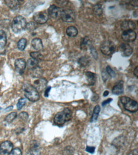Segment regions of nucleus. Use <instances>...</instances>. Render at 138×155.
Masks as SVG:
<instances>
[{
  "label": "nucleus",
  "instance_id": "14",
  "mask_svg": "<svg viewBox=\"0 0 138 155\" xmlns=\"http://www.w3.org/2000/svg\"><path fill=\"white\" fill-rule=\"evenodd\" d=\"M121 28L123 31H134L136 29V24L132 20H125L121 24Z\"/></svg>",
  "mask_w": 138,
  "mask_h": 155
},
{
  "label": "nucleus",
  "instance_id": "22",
  "mask_svg": "<svg viewBox=\"0 0 138 155\" xmlns=\"http://www.w3.org/2000/svg\"><path fill=\"white\" fill-rule=\"evenodd\" d=\"M89 63H90V58L87 56L82 57L78 60V63L82 67H85V66L88 65Z\"/></svg>",
  "mask_w": 138,
  "mask_h": 155
},
{
  "label": "nucleus",
  "instance_id": "39",
  "mask_svg": "<svg viewBox=\"0 0 138 155\" xmlns=\"http://www.w3.org/2000/svg\"><path fill=\"white\" fill-rule=\"evenodd\" d=\"M137 71H138V67H137V66H136L135 69H134V75L136 76V78L138 77V72Z\"/></svg>",
  "mask_w": 138,
  "mask_h": 155
},
{
  "label": "nucleus",
  "instance_id": "8",
  "mask_svg": "<svg viewBox=\"0 0 138 155\" xmlns=\"http://www.w3.org/2000/svg\"><path fill=\"white\" fill-rule=\"evenodd\" d=\"M13 144L10 141H4L0 145V154L1 155H8L13 150Z\"/></svg>",
  "mask_w": 138,
  "mask_h": 155
},
{
  "label": "nucleus",
  "instance_id": "21",
  "mask_svg": "<svg viewBox=\"0 0 138 155\" xmlns=\"http://www.w3.org/2000/svg\"><path fill=\"white\" fill-rule=\"evenodd\" d=\"M100 111H101L100 106L97 105L96 107L94 108V109H93V112L92 116V118H91V122H96L97 120L98 116H99V114L100 113Z\"/></svg>",
  "mask_w": 138,
  "mask_h": 155
},
{
  "label": "nucleus",
  "instance_id": "2",
  "mask_svg": "<svg viewBox=\"0 0 138 155\" xmlns=\"http://www.w3.org/2000/svg\"><path fill=\"white\" fill-rule=\"evenodd\" d=\"M27 22L24 17L20 15L16 16L12 23V29L15 33H20L26 28Z\"/></svg>",
  "mask_w": 138,
  "mask_h": 155
},
{
  "label": "nucleus",
  "instance_id": "18",
  "mask_svg": "<svg viewBox=\"0 0 138 155\" xmlns=\"http://www.w3.org/2000/svg\"><path fill=\"white\" fill-rule=\"evenodd\" d=\"M112 92L113 94L120 95L123 92V82L118 83L117 85H115L112 88Z\"/></svg>",
  "mask_w": 138,
  "mask_h": 155
},
{
  "label": "nucleus",
  "instance_id": "12",
  "mask_svg": "<svg viewBox=\"0 0 138 155\" xmlns=\"http://www.w3.org/2000/svg\"><path fill=\"white\" fill-rule=\"evenodd\" d=\"M120 51L123 57L130 56L133 52V49L130 45L127 43H122L120 46Z\"/></svg>",
  "mask_w": 138,
  "mask_h": 155
},
{
  "label": "nucleus",
  "instance_id": "23",
  "mask_svg": "<svg viewBox=\"0 0 138 155\" xmlns=\"http://www.w3.org/2000/svg\"><path fill=\"white\" fill-rule=\"evenodd\" d=\"M38 63H39V62L38 60H35L33 58H31V59H29L28 60V63H27V65H28V67L29 68V69H33L35 68L38 67Z\"/></svg>",
  "mask_w": 138,
  "mask_h": 155
},
{
  "label": "nucleus",
  "instance_id": "19",
  "mask_svg": "<svg viewBox=\"0 0 138 155\" xmlns=\"http://www.w3.org/2000/svg\"><path fill=\"white\" fill-rule=\"evenodd\" d=\"M7 41L6 33L3 30H0V49L6 46Z\"/></svg>",
  "mask_w": 138,
  "mask_h": 155
},
{
  "label": "nucleus",
  "instance_id": "27",
  "mask_svg": "<svg viewBox=\"0 0 138 155\" xmlns=\"http://www.w3.org/2000/svg\"><path fill=\"white\" fill-rule=\"evenodd\" d=\"M27 155H40V150L38 149V146H34L29 151Z\"/></svg>",
  "mask_w": 138,
  "mask_h": 155
},
{
  "label": "nucleus",
  "instance_id": "16",
  "mask_svg": "<svg viewBox=\"0 0 138 155\" xmlns=\"http://www.w3.org/2000/svg\"><path fill=\"white\" fill-rule=\"evenodd\" d=\"M31 45L33 47L34 49L37 51H40L43 48V45L42 43V41L39 38H34L32 41H31Z\"/></svg>",
  "mask_w": 138,
  "mask_h": 155
},
{
  "label": "nucleus",
  "instance_id": "20",
  "mask_svg": "<svg viewBox=\"0 0 138 155\" xmlns=\"http://www.w3.org/2000/svg\"><path fill=\"white\" fill-rule=\"evenodd\" d=\"M78 30L74 26H69L66 29V33L69 37H75L78 35Z\"/></svg>",
  "mask_w": 138,
  "mask_h": 155
},
{
  "label": "nucleus",
  "instance_id": "32",
  "mask_svg": "<svg viewBox=\"0 0 138 155\" xmlns=\"http://www.w3.org/2000/svg\"><path fill=\"white\" fill-rule=\"evenodd\" d=\"M9 155H22V151L19 148L13 149Z\"/></svg>",
  "mask_w": 138,
  "mask_h": 155
},
{
  "label": "nucleus",
  "instance_id": "9",
  "mask_svg": "<svg viewBox=\"0 0 138 155\" xmlns=\"http://www.w3.org/2000/svg\"><path fill=\"white\" fill-rule=\"evenodd\" d=\"M47 85V81L45 78H38L33 82L32 86L38 91H42L46 88Z\"/></svg>",
  "mask_w": 138,
  "mask_h": 155
},
{
  "label": "nucleus",
  "instance_id": "34",
  "mask_svg": "<svg viewBox=\"0 0 138 155\" xmlns=\"http://www.w3.org/2000/svg\"><path fill=\"white\" fill-rule=\"evenodd\" d=\"M34 24L33 23H29L28 24H27L26 25V28L28 29L29 31H33L34 29Z\"/></svg>",
  "mask_w": 138,
  "mask_h": 155
},
{
  "label": "nucleus",
  "instance_id": "30",
  "mask_svg": "<svg viewBox=\"0 0 138 155\" xmlns=\"http://www.w3.org/2000/svg\"><path fill=\"white\" fill-rule=\"evenodd\" d=\"M26 103V100L24 98H21L19 99V100L18 101V103L17 104V109L20 110L22 108V107L25 105Z\"/></svg>",
  "mask_w": 138,
  "mask_h": 155
},
{
  "label": "nucleus",
  "instance_id": "29",
  "mask_svg": "<svg viewBox=\"0 0 138 155\" xmlns=\"http://www.w3.org/2000/svg\"><path fill=\"white\" fill-rule=\"evenodd\" d=\"M93 14H95V15L100 16L102 13L101 5H98V4L97 5H96L93 8Z\"/></svg>",
  "mask_w": 138,
  "mask_h": 155
},
{
  "label": "nucleus",
  "instance_id": "5",
  "mask_svg": "<svg viewBox=\"0 0 138 155\" xmlns=\"http://www.w3.org/2000/svg\"><path fill=\"white\" fill-rule=\"evenodd\" d=\"M100 50L104 55H110L115 52V45L112 41L110 40H105L102 42L100 46Z\"/></svg>",
  "mask_w": 138,
  "mask_h": 155
},
{
  "label": "nucleus",
  "instance_id": "13",
  "mask_svg": "<svg viewBox=\"0 0 138 155\" xmlns=\"http://www.w3.org/2000/svg\"><path fill=\"white\" fill-rule=\"evenodd\" d=\"M26 67V63L24 59H18L15 61V68L17 71L20 73L22 74L25 70Z\"/></svg>",
  "mask_w": 138,
  "mask_h": 155
},
{
  "label": "nucleus",
  "instance_id": "38",
  "mask_svg": "<svg viewBox=\"0 0 138 155\" xmlns=\"http://www.w3.org/2000/svg\"><path fill=\"white\" fill-rule=\"evenodd\" d=\"M111 101H112V99H107V100H106L105 101H104V102H103V103H102V106H105V105H106L107 104H108V103H110Z\"/></svg>",
  "mask_w": 138,
  "mask_h": 155
},
{
  "label": "nucleus",
  "instance_id": "25",
  "mask_svg": "<svg viewBox=\"0 0 138 155\" xmlns=\"http://www.w3.org/2000/svg\"><path fill=\"white\" fill-rule=\"evenodd\" d=\"M30 55L31 57V58H33L35 60H38V62L42 60L43 59V56L42 55L39 53L38 52H32L30 53Z\"/></svg>",
  "mask_w": 138,
  "mask_h": 155
},
{
  "label": "nucleus",
  "instance_id": "40",
  "mask_svg": "<svg viewBox=\"0 0 138 155\" xmlns=\"http://www.w3.org/2000/svg\"><path fill=\"white\" fill-rule=\"evenodd\" d=\"M108 94H109V92L106 90V91H105V92H104V95H104V97H106V96H107V95H108Z\"/></svg>",
  "mask_w": 138,
  "mask_h": 155
},
{
  "label": "nucleus",
  "instance_id": "4",
  "mask_svg": "<svg viewBox=\"0 0 138 155\" xmlns=\"http://www.w3.org/2000/svg\"><path fill=\"white\" fill-rule=\"evenodd\" d=\"M120 101L123 104L124 108L129 112L135 113L137 111L138 104L136 101L134 100L127 97H121Z\"/></svg>",
  "mask_w": 138,
  "mask_h": 155
},
{
  "label": "nucleus",
  "instance_id": "6",
  "mask_svg": "<svg viewBox=\"0 0 138 155\" xmlns=\"http://www.w3.org/2000/svg\"><path fill=\"white\" fill-rule=\"evenodd\" d=\"M60 17L61 19L66 23H72L75 20V13L71 9H64L61 11Z\"/></svg>",
  "mask_w": 138,
  "mask_h": 155
},
{
  "label": "nucleus",
  "instance_id": "36",
  "mask_svg": "<svg viewBox=\"0 0 138 155\" xmlns=\"http://www.w3.org/2000/svg\"><path fill=\"white\" fill-rule=\"evenodd\" d=\"M51 89V87H48V88H47V89L45 90V96L46 97H47L48 96V94H49V92L50 91Z\"/></svg>",
  "mask_w": 138,
  "mask_h": 155
},
{
  "label": "nucleus",
  "instance_id": "7",
  "mask_svg": "<svg viewBox=\"0 0 138 155\" xmlns=\"http://www.w3.org/2000/svg\"><path fill=\"white\" fill-rule=\"evenodd\" d=\"M48 19V15L45 12H38L33 15V20L35 23L39 24L46 23Z\"/></svg>",
  "mask_w": 138,
  "mask_h": 155
},
{
  "label": "nucleus",
  "instance_id": "37",
  "mask_svg": "<svg viewBox=\"0 0 138 155\" xmlns=\"http://www.w3.org/2000/svg\"><path fill=\"white\" fill-rule=\"evenodd\" d=\"M128 155H138L137 150L136 149V150L132 151H131L130 153H129L128 154Z\"/></svg>",
  "mask_w": 138,
  "mask_h": 155
},
{
  "label": "nucleus",
  "instance_id": "28",
  "mask_svg": "<svg viewBox=\"0 0 138 155\" xmlns=\"http://www.w3.org/2000/svg\"><path fill=\"white\" fill-rule=\"evenodd\" d=\"M17 114L16 112H12L8 114L7 116L5 118V121L7 122L8 123H11L12 122L14 119L17 118Z\"/></svg>",
  "mask_w": 138,
  "mask_h": 155
},
{
  "label": "nucleus",
  "instance_id": "31",
  "mask_svg": "<svg viewBox=\"0 0 138 155\" xmlns=\"http://www.w3.org/2000/svg\"><path fill=\"white\" fill-rule=\"evenodd\" d=\"M106 72H107V73L108 74L109 76H111V77H114L115 76V71L112 69H111V68L109 65H108L106 67Z\"/></svg>",
  "mask_w": 138,
  "mask_h": 155
},
{
  "label": "nucleus",
  "instance_id": "33",
  "mask_svg": "<svg viewBox=\"0 0 138 155\" xmlns=\"http://www.w3.org/2000/svg\"><path fill=\"white\" fill-rule=\"evenodd\" d=\"M19 118L23 120H27L28 119V114L26 112H22L19 114Z\"/></svg>",
  "mask_w": 138,
  "mask_h": 155
},
{
  "label": "nucleus",
  "instance_id": "24",
  "mask_svg": "<svg viewBox=\"0 0 138 155\" xmlns=\"http://www.w3.org/2000/svg\"><path fill=\"white\" fill-rule=\"evenodd\" d=\"M27 45V39L25 38H21L17 43V47L19 50L22 51L25 49Z\"/></svg>",
  "mask_w": 138,
  "mask_h": 155
},
{
  "label": "nucleus",
  "instance_id": "26",
  "mask_svg": "<svg viewBox=\"0 0 138 155\" xmlns=\"http://www.w3.org/2000/svg\"><path fill=\"white\" fill-rule=\"evenodd\" d=\"M90 43V39H89L88 37H85L82 39L81 44H80V47H81L82 49H85L87 47L89 46V43Z\"/></svg>",
  "mask_w": 138,
  "mask_h": 155
},
{
  "label": "nucleus",
  "instance_id": "1",
  "mask_svg": "<svg viewBox=\"0 0 138 155\" xmlns=\"http://www.w3.org/2000/svg\"><path fill=\"white\" fill-rule=\"evenodd\" d=\"M71 118H72V113H71V110L66 108L55 115L53 121H54L55 125H62L66 122L69 121Z\"/></svg>",
  "mask_w": 138,
  "mask_h": 155
},
{
  "label": "nucleus",
  "instance_id": "35",
  "mask_svg": "<svg viewBox=\"0 0 138 155\" xmlns=\"http://www.w3.org/2000/svg\"><path fill=\"white\" fill-rule=\"evenodd\" d=\"M86 150L87 152H89L91 153H93L95 151V148L94 147H91V146H87Z\"/></svg>",
  "mask_w": 138,
  "mask_h": 155
},
{
  "label": "nucleus",
  "instance_id": "15",
  "mask_svg": "<svg viewBox=\"0 0 138 155\" xmlns=\"http://www.w3.org/2000/svg\"><path fill=\"white\" fill-rule=\"evenodd\" d=\"M7 5L12 10H17L19 8L22 3V1H18V0H7L4 1Z\"/></svg>",
  "mask_w": 138,
  "mask_h": 155
},
{
  "label": "nucleus",
  "instance_id": "10",
  "mask_svg": "<svg viewBox=\"0 0 138 155\" xmlns=\"http://www.w3.org/2000/svg\"><path fill=\"white\" fill-rule=\"evenodd\" d=\"M122 38L125 41L132 42L136 40V33L134 31H126L123 32L122 34Z\"/></svg>",
  "mask_w": 138,
  "mask_h": 155
},
{
  "label": "nucleus",
  "instance_id": "11",
  "mask_svg": "<svg viewBox=\"0 0 138 155\" xmlns=\"http://www.w3.org/2000/svg\"><path fill=\"white\" fill-rule=\"evenodd\" d=\"M48 15H50L52 18L57 19L59 18V17H60L61 11L60 10V8L54 5H52L48 8Z\"/></svg>",
  "mask_w": 138,
  "mask_h": 155
},
{
  "label": "nucleus",
  "instance_id": "3",
  "mask_svg": "<svg viewBox=\"0 0 138 155\" xmlns=\"http://www.w3.org/2000/svg\"><path fill=\"white\" fill-rule=\"evenodd\" d=\"M24 92L25 97L31 102H36L39 99L38 92L29 84H26L24 85Z\"/></svg>",
  "mask_w": 138,
  "mask_h": 155
},
{
  "label": "nucleus",
  "instance_id": "17",
  "mask_svg": "<svg viewBox=\"0 0 138 155\" xmlns=\"http://www.w3.org/2000/svg\"><path fill=\"white\" fill-rule=\"evenodd\" d=\"M85 76L87 78V80L88 82V83L90 85H93L96 82V74L87 71L85 73Z\"/></svg>",
  "mask_w": 138,
  "mask_h": 155
}]
</instances>
